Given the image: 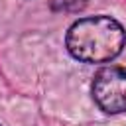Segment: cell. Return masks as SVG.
I'll return each instance as SVG.
<instances>
[{"mask_svg":"<svg viewBox=\"0 0 126 126\" xmlns=\"http://www.w3.org/2000/svg\"><path fill=\"white\" fill-rule=\"evenodd\" d=\"M93 98L100 110L108 114H118L126 110V69L124 67H104L94 75Z\"/></svg>","mask_w":126,"mask_h":126,"instance_id":"cell-2","label":"cell"},{"mask_svg":"<svg viewBox=\"0 0 126 126\" xmlns=\"http://www.w3.org/2000/svg\"><path fill=\"white\" fill-rule=\"evenodd\" d=\"M55 12H79L87 6V0H49Z\"/></svg>","mask_w":126,"mask_h":126,"instance_id":"cell-3","label":"cell"},{"mask_svg":"<svg viewBox=\"0 0 126 126\" xmlns=\"http://www.w3.org/2000/svg\"><path fill=\"white\" fill-rule=\"evenodd\" d=\"M126 43L124 28L108 16H93L75 22L65 37L69 53L85 63H104L114 59Z\"/></svg>","mask_w":126,"mask_h":126,"instance_id":"cell-1","label":"cell"}]
</instances>
